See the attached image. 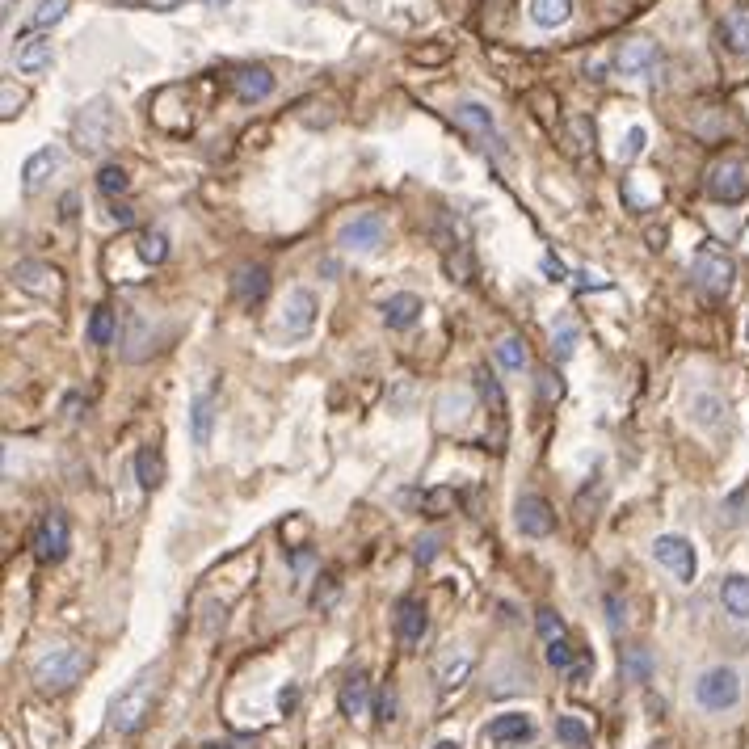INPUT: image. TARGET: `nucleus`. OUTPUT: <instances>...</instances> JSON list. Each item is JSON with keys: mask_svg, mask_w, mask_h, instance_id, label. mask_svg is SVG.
Instances as JSON below:
<instances>
[{"mask_svg": "<svg viewBox=\"0 0 749 749\" xmlns=\"http://www.w3.org/2000/svg\"><path fill=\"white\" fill-rule=\"evenodd\" d=\"M68 5L72 0H43V5L34 9V17H30V26L34 30H47V26H55V22H64V13H68Z\"/></svg>", "mask_w": 749, "mask_h": 749, "instance_id": "72a5a7b5", "label": "nucleus"}, {"mask_svg": "<svg viewBox=\"0 0 749 749\" xmlns=\"http://www.w3.org/2000/svg\"><path fill=\"white\" fill-rule=\"evenodd\" d=\"M312 325H316V295L308 287H295L287 303H282V329H287V337H303Z\"/></svg>", "mask_w": 749, "mask_h": 749, "instance_id": "9d476101", "label": "nucleus"}, {"mask_svg": "<svg viewBox=\"0 0 749 749\" xmlns=\"http://www.w3.org/2000/svg\"><path fill=\"white\" fill-rule=\"evenodd\" d=\"M337 707H341V716H350V720H358V716H367V707H371V682H367V674H350L346 682H341V695H337Z\"/></svg>", "mask_w": 749, "mask_h": 749, "instance_id": "a211bd4d", "label": "nucleus"}, {"mask_svg": "<svg viewBox=\"0 0 749 749\" xmlns=\"http://www.w3.org/2000/svg\"><path fill=\"white\" fill-rule=\"evenodd\" d=\"M76 139H80V148H106V139H110V110H106V101H93V106L76 118Z\"/></svg>", "mask_w": 749, "mask_h": 749, "instance_id": "f8f14e48", "label": "nucleus"}, {"mask_svg": "<svg viewBox=\"0 0 749 749\" xmlns=\"http://www.w3.org/2000/svg\"><path fill=\"white\" fill-rule=\"evenodd\" d=\"M720 34H724V43L733 47L737 55H745V51H749V5L728 9L724 22H720Z\"/></svg>", "mask_w": 749, "mask_h": 749, "instance_id": "393cba45", "label": "nucleus"}, {"mask_svg": "<svg viewBox=\"0 0 749 749\" xmlns=\"http://www.w3.org/2000/svg\"><path fill=\"white\" fill-rule=\"evenodd\" d=\"M653 556H657V564H665V569H670L678 581H686V585L695 581V548H691V543H686L682 535H657Z\"/></svg>", "mask_w": 749, "mask_h": 749, "instance_id": "0eeeda50", "label": "nucleus"}, {"mask_svg": "<svg viewBox=\"0 0 749 749\" xmlns=\"http://www.w3.org/2000/svg\"><path fill=\"white\" fill-rule=\"evenodd\" d=\"M232 291H236L240 303H261V299L270 295V270H266V266H245V270H236Z\"/></svg>", "mask_w": 749, "mask_h": 749, "instance_id": "aec40b11", "label": "nucleus"}, {"mask_svg": "<svg viewBox=\"0 0 749 749\" xmlns=\"http://www.w3.org/2000/svg\"><path fill=\"white\" fill-rule=\"evenodd\" d=\"M135 480H139V489H160V484H165V455H160L156 442L139 447V455H135Z\"/></svg>", "mask_w": 749, "mask_h": 749, "instance_id": "412c9836", "label": "nucleus"}, {"mask_svg": "<svg viewBox=\"0 0 749 749\" xmlns=\"http://www.w3.org/2000/svg\"><path fill=\"white\" fill-rule=\"evenodd\" d=\"M606 611H611V627H623V615H619V598L606 594Z\"/></svg>", "mask_w": 749, "mask_h": 749, "instance_id": "3c124183", "label": "nucleus"}, {"mask_svg": "<svg viewBox=\"0 0 749 749\" xmlns=\"http://www.w3.org/2000/svg\"><path fill=\"white\" fill-rule=\"evenodd\" d=\"M114 308H93V316H89V341L93 346H110L114 341Z\"/></svg>", "mask_w": 749, "mask_h": 749, "instance_id": "c756f323", "label": "nucleus"}, {"mask_svg": "<svg viewBox=\"0 0 749 749\" xmlns=\"http://www.w3.org/2000/svg\"><path fill=\"white\" fill-rule=\"evenodd\" d=\"M627 670H632V678H649V653H644V649H632V653H627Z\"/></svg>", "mask_w": 749, "mask_h": 749, "instance_id": "a19ab883", "label": "nucleus"}, {"mask_svg": "<svg viewBox=\"0 0 749 749\" xmlns=\"http://www.w3.org/2000/svg\"><path fill=\"white\" fill-rule=\"evenodd\" d=\"M85 653L80 649H51L47 657H38L34 661V686L43 695H64V691H72V686L80 682V674H85Z\"/></svg>", "mask_w": 749, "mask_h": 749, "instance_id": "f257e3e1", "label": "nucleus"}, {"mask_svg": "<svg viewBox=\"0 0 749 749\" xmlns=\"http://www.w3.org/2000/svg\"><path fill=\"white\" fill-rule=\"evenodd\" d=\"M619 152H623L627 160H632V156H640V152H644V131H640V127H632V131H627V144H623Z\"/></svg>", "mask_w": 749, "mask_h": 749, "instance_id": "79ce46f5", "label": "nucleus"}, {"mask_svg": "<svg viewBox=\"0 0 749 749\" xmlns=\"http://www.w3.org/2000/svg\"><path fill=\"white\" fill-rule=\"evenodd\" d=\"M135 257H139V266H144V270L160 266V261L169 257V236L165 232H139L135 236Z\"/></svg>", "mask_w": 749, "mask_h": 749, "instance_id": "bb28decb", "label": "nucleus"}, {"mask_svg": "<svg viewBox=\"0 0 749 749\" xmlns=\"http://www.w3.org/2000/svg\"><path fill=\"white\" fill-rule=\"evenodd\" d=\"M691 413H695L699 425H716L720 413H724V404H720L716 396H695V400H691Z\"/></svg>", "mask_w": 749, "mask_h": 749, "instance_id": "e433bc0d", "label": "nucleus"}, {"mask_svg": "<svg viewBox=\"0 0 749 749\" xmlns=\"http://www.w3.org/2000/svg\"><path fill=\"white\" fill-rule=\"evenodd\" d=\"M745 249H749V224H745Z\"/></svg>", "mask_w": 749, "mask_h": 749, "instance_id": "13d9d810", "label": "nucleus"}, {"mask_svg": "<svg viewBox=\"0 0 749 749\" xmlns=\"http://www.w3.org/2000/svg\"><path fill=\"white\" fill-rule=\"evenodd\" d=\"M434 548H438V543H434V539H425V543H417V560H421V564H430V560H434Z\"/></svg>", "mask_w": 749, "mask_h": 749, "instance_id": "8fccbe9b", "label": "nucleus"}, {"mask_svg": "<svg viewBox=\"0 0 749 749\" xmlns=\"http://www.w3.org/2000/svg\"><path fill=\"white\" fill-rule=\"evenodd\" d=\"M455 127L468 131L480 148L497 144V135H493V114L484 110V106H476V101H463V106H455Z\"/></svg>", "mask_w": 749, "mask_h": 749, "instance_id": "4468645a", "label": "nucleus"}, {"mask_svg": "<svg viewBox=\"0 0 749 749\" xmlns=\"http://www.w3.org/2000/svg\"><path fill=\"white\" fill-rule=\"evenodd\" d=\"M695 699H699V707H707V712H728V707H737V699H741L737 670H728V665L703 670L699 682H695Z\"/></svg>", "mask_w": 749, "mask_h": 749, "instance_id": "39448f33", "label": "nucleus"}, {"mask_svg": "<svg viewBox=\"0 0 749 749\" xmlns=\"http://www.w3.org/2000/svg\"><path fill=\"white\" fill-rule=\"evenodd\" d=\"M211 749H219V745H211Z\"/></svg>", "mask_w": 749, "mask_h": 749, "instance_id": "bf43d9fd", "label": "nucleus"}, {"mask_svg": "<svg viewBox=\"0 0 749 749\" xmlns=\"http://www.w3.org/2000/svg\"><path fill=\"white\" fill-rule=\"evenodd\" d=\"M548 665H552V670H573L569 640H548Z\"/></svg>", "mask_w": 749, "mask_h": 749, "instance_id": "4c0bfd02", "label": "nucleus"}, {"mask_svg": "<svg viewBox=\"0 0 749 749\" xmlns=\"http://www.w3.org/2000/svg\"><path fill=\"white\" fill-rule=\"evenodd\" d=\"M476 392L497 417H505V392H501V383L493 379V371H476Z\"/></svg>", "mask_w": 749, "mask_h": 749, "instance_id": "7c9ffc66", "label": "nucleus"}, {"mask_svg": "<svg viewBox=\"0 0 749 749\" xmlns=\"http://www.w3.org/2000/svg\"><path fill=\"white\" fill-rule=\"evenodd\" d=\"M472 665H476V657H472L468 649L442 653V657L434 661V682L442 686V691H455V686H463V682H468V674H472Z\"/></svg>", "mask_w": 749, "mask_h": 749, "instance_id": "2eb2a0df", "label": "nucleus"}, {"mask_svg": "<svg viewBox=\"0 0 749 749\" xmlns=\"http://www.w3.org/2000/svg\"><path fill=\"white\" fill-rule=\"evenodd\" d=\"M543 270H548V274H552V282H560L564 274H569V270H564V266H560V261H556V257H543Z\"/></svg>", "mask_w": 749, "mask_h": 749, "instance_id": "09e8293b", "label": "nucleus"}, {"mask_svg": "<svg viewBox=\"0 0 749 749\" xmlns=\"http://www.w3.org/2000/svg\"><path fill=\"white\" fill-rule=\"evenodd\" d=\"M531 733H535V724L526 720L522 712H505V716H497V720L489 724V741H497V745H514V741L522 745Z\"/></svg>", "mask_w": 749, "mask_h": 749, "instance_id": "5701e85b", "label": "nucleus"}, {"mask_svg": "<svg viewBox=\"0 0 749 749\" xmlns=\"http://www.w3.org/2000/svg\"><path fill=\"white\" fill-rule=\"evenodd\" d=\"M392 712H396V695H383L379 699V720H392Z\"/></svg>", "mask_w": 749, "mask_h": 749, "instance_id": "603ef678", "label": "nucleus"}, {"mask_svg": "<svg viewBox=\"0 0 749 749\" xmlns=\"http://www.w3.org/2000/svg\"><path fill=\"white\" fill-rule=\"evenodd\" d=\"M207 9H224V5H232V0H202Z\"/></svg>", "mask_w": 749, "mask_h": 749, "instance_id": "6e6d98bb", "label": "nucleus"}, {"mask_svg": "<svg viewBox=\"0 0 749 749\" xmlns=\"http://www.w3.org/2000/svg\"><path fill=\"white\" fill-rule=\"evenodd\" d=\"M383 325L388 329H413L421 320V299L413 291H400V295H388L383 299Z\"/></svg>", "mask_w": 749, "mask_h": 749, "instance_id": "f3484780", "label": "nucleus"}, {"mask_svg": "<svg viewBox=\"0 0 749 749\" xmlns=\"http://www.w3.org/2000/svg\"><path fill=\"white\" fill-rule=\"evenodd\" d=\"M152 691H156V674L148 670V674H139L123 695H118L114 703H110V724H114V733H135L139 724L148 720V712H152Z\"/></svg>", "mask_w": 749, "mask_h": 749, "instance_id": "f03ea898", "label": "nucleus"}, {"mask_svg": "<svg viewBox=\"0 0 749 749\" xmlns=\"http://www.w3.org/2000/svg\"><path fill=\"white\" fill-rule=\"evenodd\" d=\"M455 501H459V493H455V489H434L430 497H425V514H434V518H438V514H447Z\"/></svg>", "mask_w": 749, "mask_h": 749, "instance_id": "ea45409f", "label": "nucleus"}, {"mask_svg": "<svg viewBox=\"0 0 749 749\" xmlns=\"http://www.w3.org/2000/svg\"><path fill=\"white\" fill-rule=\"evenodd\" d=\"M211 421H215V396L202 392L190 404V438H194V447H207V442H211Z\"/></svg>", "mask_w": 749, "mask_h": 749, "instance_id": "a878e982", "label": "nucleus"}, {"mask_svg": "<svg viewBox=\"0 0 749 749\" xmlns=\"http://www.w3.org/2000/svg\"><path fill=\"white\" fill-rule=\"evenodd\" d=\"M556 737L569 749H581V745H590V728H585L577 716H560L556 720Z\"/></svg>", "mask_w": 749, "mask_h": 749, "instance_id": "2f4dec72", "label": "nucleus"}, {"mask_svg": "<svg viewBox=\"0 0 749 749\" xmlns=\"http://www.w3.org/2000/svg\"><path fill=\"white\" fill-rule=\"evenodd\" d=\"M514 518H518V531H522V535H531V539H543V535H552V531H556V514H552V505L543 501L539 493L518 497Z\"/></svg>", "mask_w": 749, "mask_h": 749, "instance_id": "1a4fd4ad", "label": "nucleus"}, {"mask_svg": "<svg viewBox=\"0 0 749 749\" xmlns=\"http://www.w3.org/2000/svg\"><path fill=\"white\" fill-rule=\"evenodd\" d=\"M127 5H144V9H156V13H173L181 0H127Z\"/></svg>", "mask_w": 749, "mask_h": 749, "instance_id": "c03bdc74", "label": "nucleus"}, {"mask_svg": "<svg viewBox=\"0 0 749 749\" xmlns=\"http://www.w3.org/2000/svg\"><path fill=\"white\" fill-rule=\"evenodd\" d=\"M13 282H17L22 291L38 295V299H59V295H64L59 270L43 266V261H17V266H13Z\"/></svg>", "mask_w": 749, "mask_h": 749, "instance_id": "6e6552de", "label": "nucleus"}, {"mask_svg": "<svg viewBox=\"0 0 749 749\" xmlns=\"http://www.w3.org/2000/svg\"><path fill=\"white\" fill-rule=\"evenodd\" d=\"M569 13H573V0H531V22L543 26V30L564 26Z\"/></svg>", "mask_w": 749, "mask_h": 749, "instance_id": "cd10ccee", "label": "nucleus"}, {"mask_svg": "<svg viewBox=\"0 0 749 749\" xmlns=\"http://www.w3.org/2000/svg\"><path fill=\"white\" fill-rule=\"evenodd\" d=\"M497 362H501L505 371H522L526 367V346H522L518 337H501L497 341Z\"/></svg>", "mask_w": 749, "mask_h": 749, "instance_id": "473e14b6", "label": "nucleus"}, {"mask_svg": "<svg viewBox=\"0 0 749 749\" xmlns=\"http://www.w3.org/2000/svg\"><path fill=\"white\" fill-rule=\"evenodd\" d=\"M535 627H539V636H543V640H564V619H560L556 611H539Z\"/></svg>", "mask_w": 749, "mask_h": 749, "instance_id": "58836bf2", "label": "nucleus"}, {"mask_svg": "<svg viewBox=\"0 0 749 749\" xmlns=\"http://www.w3.org/2000/svg\"><path fill=\"white\" fill-rule=\"evenodd\" d=\"M425 632H430V615H425V606L417 598H404L396 606V636H400V644L417 649V644L425 640Z\"/></svg>", "mask_w": 749, "mask_h": 749, "instance_id": "ddd939ff", "label": "nucleus"}, {"mask_svg": "<svg viewBox=\"0 0 749 749\" xmlns=\"http://www.w3.org/2000/svg\"><path fill=\"white\" fill-rule=\"evenodd\" d=\"M720 602H724V611L733 615V619L749 623V577H741V573L724 577V585H720Z\"/></svg>", "mask_w": 749, "mask_h": 749, "instance_id": "b1692460", "label": "nucleus"}, {"mask_svg": "<svg viewBox=\"0 0 749 749\" xmlns=\"http://www.w3.org/2000/svg\"><path fill=\"white\" fill-rule=\"evenodd\" d=\"M114 219H118V224H131V219H135V211L131 207H118V202H114V211H110Z\"/></svg>", "mask_w": 749, "mask_h": 749, "instance_id": "864d4df0", "label": "nucleus"}, {"mask_svg": "<svg viewBox=\"0 0 749 749\" xmlns=\"http://www.w3.org/2000/svg\"><path fill=\"white\" fill-rule=\"evenodd\" d=\"M379 240H383V219H379L375 211H367V215H358V219H350V224L341 228L337 245H341V249L371 253V249H379Z\"/></svg>", "mask_w": 749, "mask_h": 749, "instance_id": "9b49d317", "label": "nucleus"}, {"mask_svg": "<svg viewBox=\"0 0 749 749\" xmlns=\"http://www.w3.org/2000/svg\"><path fill=\"white\" fill-rule=\"evenodd\" d=\"M232 89L240 101H266L274 93V76L266 68H236L232 72Z\"/></svg>", "mask_w": 749, "mask_h": 749, "instance_id": "6ab92c4d", "label": "nucleus"}, {"mask_svg": "<svg viewBox=\"0 0 749 749\" xmlns=\"http://www.w3.org/2000/svg\"><path fill=\"white\" fill-rule=\"evenodd\" d=\"M291 564H295V569H308V564H312V552H308V548H299V552L291 556Z\"/></svg>", "mask_w": 749, "mask_h": 749, "instance_id": "5fc2aeb1", "label": "nucleus"}, {"mask_svg": "<svg viewBox=\"0 0 749 749\" xmlns=\"http://www.w3.org/2000/svg\"><path fill=\"white\" fill-rule=\"evenodd\" d=\"M552 350H556L560 362H564V358H573V350H577V325H573V320H560V325H556V333H552Z\"/></svg>", "mask_w": 749, "mask_h": 749, "instance_id": "c9c22d12", "label": "nucleus"}, {"mask_svg": "<svg viewBox=\"0 0 749 749\" xmlns=\"http://www.w3.org/2000/svg\"><path fill=\"white\" fill-rule=\"evenodd\" d=\"M299 703V691H295V686H287V691H282L278 695V707H282V712H291V707Z\"/></svg>", "mask_w": 749, "mask_h": 749, "instance_id": "de8ad7c7", "label": "nucleus"}, {"mask_svg": "<svg viewBox=\"0 0 749 749\" xmlns=\"http://www.w3.org/2000/svg\"><path fill=\"white\" fill-rule=\"evenodd\" d=\"M22 101H26L22 93H17V97H13V85H5V110H0V114H5V118H13V114H22V110H17V106H22Z\"/></svg>", "mask_w": 749, "mask_h": 749, "instance_id": "a18cd8bd", "label": "nucleus"}, {"mask_svg": "<svg viewBox=\"0 0 749 749\" xmlns=\"http://www.w3.org/2000/svg\"><path fill=\"white\" fill-rule=\"evenodd\" d=\"M434 749H459V745H455V741H438Z\"/></svg>", "mask_w": 749, "mask_h": 749, "instance_id": "4d7b16f0", "label": "nucleus"}, {"mask_svg": "<svg viewBox=\"0 0 749 749\" xmlns=\"http://www.w3.org/2000/svg\"><path fill=\"white\" fill-rule=\"evenodd\" d=\"M733 278H737V266L733 257H728L716 240H707V245H699L695 253V282L712 295V299H724L728 291H733Z\"/></svg>", "mask_w": 749, "mask_h": 749, "instance_id": "7ed1b4c3", "label": "nucleus"}, {"mask_svg": "<svg viewBox=\"0 0 749 749\" xmlns=\"http://www.w3.org/2000/svg\"><path fill=\"white\" fill-rule=\"evenodd\" d=\"M539 392H543V400H556V396H560V379H556L552 371H543V375H539Z\"/></svg>", "mask_w": 749, "mask_h": 749, "instance_id": "37998d69", "label": "nucleus"}, {"mask_svg": "<svg viewBox=\"0 0 749 749\" xmlns=\"http://www.w3.org/2000/svg\"><path fill=\"white\" fill-rule=\"evenodd\" d=\"M707 194H712L716 202H724V207H733V202H741L749 194V165L741 156H724L716 160L712 169H707Z\"/></svg>", "mask_w": 749, "mask_h": 749, "instance_id": "423d86ee", "label": "nucleus"}, {"mask_svg": "<svg viewBox=\"0 0 749 749\" xmlns=\"http://www.w3.org/2000/svg\"><path fill=\"white\" fill-rule=\"evenodd\" d=\"M653 64H657V47L649 43V38H632V43H623L619 59H615V68L623 76H649Z\"/></svg>", "mask_w": 749, "mask_h": 749, "instance_id": "dca6fc26", "label": "nucleus"}, {"mask_svg": "<svg viewBox=\"0 0 749 749\" xmlns=\"http://www.w3.org/2000/svg\"><path fill=\"white\" fill-rule=\"evenodd\" d=\"M97 190L101 194H127L131 190V177H127V169H118V165H106V169H101L97 173Z\"/></svg>", "mask_w": 749, "mask_h": 749, "instance_id": "f704fd0d", "label": "nucleus"}, {"mask_svg": "<svg viewBox=\"0 0 749 749\" xmlns=\"http://www.w3.org/2000/svg\"><path fill=\"white\" fill-rule=\"evenodd\" d=\"M51 43H43V38H30V43H22L17 47V72H43V68H51Z\"/></svg>", "mask_w": 749, "mask_h": 749, "instance_id": "c85d7f7f", "label": "nucleus"}, {"mask_svg": "<svg viewBox=\"0 0 749 749\" xmlns=\"http://www.w3.org/2000/svg\"><path fill=\"white\" fill-rule=\"evenodd\" d=\"M59 169V152L55 148H43V152H34L30 160H26V169H22V186H26V194H38L47 186V177Z\"/></svg>", "mask_w": 749, "mask_h": 749, "instance_id": "4be33fe9", "label": "nucleus"}, {"mask_svg": "<svg viewBox=\"0 0 749 749\" xmlns=\"http://www.w3.org/2000/svg\"><path fill=\"white\" fill-rule=\"evenodd\" d=\"M68 543H72V526L64 510H47L43 518L34 522V535H30V548L43 564H59L68 556Z\"/></svg>", "mask_w": 749, "mask_h": 749, "instance_id": "20e7f679", "label": "nucleus"}, {"mask_svg": "<svg viewBox=\"0 0 749 749\" xmlns=\"http://www.w3.org/2000/svg\"><path fill=\"white\" fill-rule=\"evenodd\" d=\"M333 594H337V585H333V577H325V590H320V585H316L312 602H316V606H329V602H333Z\"/></svg>", "mask_w": 749, "mask_h": 749, "instance_id": "49530a36", "label": "nucleus"}]
</instances>
